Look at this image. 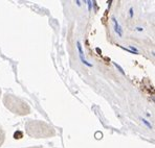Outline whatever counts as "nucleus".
Returning a JSON list of instances; mask_svg holds the SVG:
<instances>
[{
    "label": "nucleus",
    "mask_w": 155,
    "mask_h": 148,
    "mask_svg": "<svg viewBox=\"0 0 155 148\" xmlns=\"http://www.w3.org/2000/svg\"><path fill=\"white\" fill-rule=\"evenodd\" d=\"M3 104L8 111H11L15 115L25 116L31 113V108L26 101L8 93L3 96Z\"/></svg>",
    "instance_id": "nucleus-2"
},
{
    "label": "nucleus",
    "mask_w": 155,
    "mask_h": 148,
    "mask_svg": "<svg viewBox=\"0 0 155 148\" xmlns=\"http://www.w3.org/2000/svg\"><path fill=\"white\" fill-rule=\"evenodd\" d=\"M25 133L31 138H51L56 136V129L51 124L40 120H27L25 122Z\"/></svg>",
    "instance_id": "nucleus-1"
},
{
    "label": "nucleus",
    "mask_w": 155,
    "mask_h": 148,
    "mask_svg": "<svg viewBox=\"0 0 155 148\" xmlns=\"http://www.w3.org/2000/svg\"><path fill=\"white\" fill-rule=\"evenodd\" d=\"M4 140H5V133H4V131L2 129V127L0 126V146L3 144Z\"/></svg>",
    "instance_id": "nucleus-3"
},
{
    "label": "nucleus",
    "mask_w": 155,
    "mask_h": 148,
    "mask_svg": "<svg viewBox=\"0 0 155 148\" xmlns=\"http://www.w3.org/2000/svg\"><path fill=\"white\" fill-rule=\"evenodd\" d=\"M22 137H23V134H22L21 131H16V133L14 134V138H15L16 140H17V139L19 140V139H21Z\"/></svg>",
    "instance_id": "nucleus-4"
},
{
    "label": "nucleus",
    "mask_w": 155,
    "mask_h": 148,
    "mask_svg": "<svg viewBox=\"0 0 155 148\" xmlns=\"http://www.w3.org/2000/svg\"><path fill=\"white\" fill-rule=\"evenodd\" d=\"M26 148H42L41 146H33V147H26Z\"/></svg>",
    "instance_id": "nucleus-5"
},
{
    "label": "nucleus",
    "mask_w": 155,
    "mask_h": 148,
    "mask_svg": "<svg viewBox=\"0 0 155 148\" xmlns=\"http://www.w3.org/2000/svg\"><path fill=\"white\" fill-rule=\"evenodd\" d=\"M0 96H1V89H0Z\"/></svg>",
    "instance_id": "nucleus-6"
}]
</instances>
